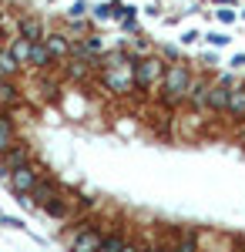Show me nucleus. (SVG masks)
<instances>
[{"instance_id": "f257e3e1", "label": "nucleus", "mask_w": 245, "mask_h": 252, "mask_svg": "<svg viewBox=\"0 0 245 252\" xmlns=\"http://www.w3.org/2000/svg\"><path fill=\"white\" fill-rule=\"evenodd\" d=\"M191 88V74L185 64H168L165 67V97L168 101H178V97H188Z\"/></svg>"}, {"instance_id": "f03ea898", "label": "nucleus", "mask_w": 245, "mask_h": 252, "mask_svg": "<svg viewBox=\"0 0 245 252\" xmlns=\"http://www.w3.org/2000/svg\"><path fill=\"white\" fill-rule=\"evenodd\" d=\"M158 81H165V67L158 58H141L134 64V84L138 88H154Z\"/></svg>"}, {"instance_id": "7ed1b4c3", "label": "nucleus", "mask_w": 245, "mask_h": 252, "mask_svg": "<svg viewBox=\"0 0 245 252\" xmlns=\"http://www.w3.org/2000/svg\"><path fill=\"white\" fill-rule=\"evenodd\" d=\"M37 185H40V175H37L34 165H20V168L10 172V189H14L17 195H31Z\"/></svg>"}, {"instance_id": "20e7f679", "label": "nucleus", "mask_w": 245, "mask_h": 252, "mask_svg": "<svg viewBox=\"0 0 245 252\" xmlns=\"http://www.w3.org/2000/svg\"><path fill=\"white\" fill-rule=\"evenodd\" d=\"M134 84V64H121V67H108V88L118 91V94H124L128 88Z\"/></svg>"}, {"instance_id": "39448f33", "label": "nucleus", "mask_w": 245, "mask_h": 252, "mask_svg": "<svg viewBox=\"0 0 245 252\" xmlns=\"http://www.w3.org/2000/svg\"><path fill=\"white\" fill-rule=\"evenodd\" d=\"M101 242H104V235L97 232V229H81L74 235V242H71V252H97Z\"/></svg>"}, {"instance_id": "423d86ee", "label": "nucleus", "mask_w": 245, "mask_h": 252, "mask_svg": "<svg viewBox=\"0 0 245 252\" xmlns=\"http://www.w3.org/2000/svg\"><path fill=\"white\" fill-rule=\"evenodd\" d=\"M228 97H232L228 84H212L208 88V111H228Z\"/></svg>"}, {"instance_id": "0eeeda50", "label": "nucleus", "mask_w": 245, "mask_h": 252, "mask_svg": "<svg viewBox=\"0 0 245 252\" xmlns=\"http://www.w3.org/2000/svg\"><path fill=\"white\" fill-rule=\"evenodd\" d=\"M20 37H27L31 44H40V40H44L40 20H37V17H24V20H20Z\"/></svg>"}, {"instance_id": "6e6552de", "label": "nucleus", "mask_w": 245, "mask_h": 252, "mask_svg": "<svg viewBox=\"0 0 245 252\" xmlns=\"http://www.w3.org/2000/svg\"><path fill=\"white\" fill-rule=\"evenodd\" d=\"M208 81H191V88H188V101L195 104V108H208Z\"/></svg>"}, {"instance_id": "1a4fd4ad", "label": "nucleus", "mask_w": 245, "mask_h": 252, "mask_svg": "<svg viewBox=\"0 0 245 252\" xmlns=\"http://www.w3.org/2000/svg\"><path fill=\"white\" fill-rule=\"evenodd\" d=\"M14 145H17V141H14V121L0 115V155H7Z\"/></svg>"}, {"instance_id": "9d476101", "label": "nucleus", "mask_w": 245, "mask_h": 252, "mask_svg": "<svg viewBox=\"0 0 245 252\" xmlns=\"http://www.w3.org/2000/svg\"><path fill=\"white\" fill-rule=\"evenodd\" d=\"M0 158H3L7 172H14V168H20V165H31V161H27V148H24V145H14L7 155H0Z\"/></svg>"}, {"instance_id": "9b49d317", "label": "nucleus", "mask_w": 245, "mask_h": 252, "mask_svg": "<svg viewBox=\"0 0 245 252\" xmlns=\"http://www.w3.org/2000/svg\"><path fill=\"white\" fill-rule=\"evenodd\" d=\"M228 115H232V118H245V84L232 88V97H228Z\"/></svg>"}, {"instance_id": "f8f14e48", "label": "nucleus", "mask_w": 245, "mask_h": 252, "mask_svg": "<svg viewBox=\"0 0 245 252\" xmlns=\"http://www.w3.org/2000/svg\"><path fill=\"white\" fill-rule=\"evenodd\" d=\"M31 51H34V44H31L27 37H17L14 44H10V54H14L17 64H27V61H31Z\"/></svg>"}, {"instance_id": "ddd939ff", "label": "nucleus", "mask_w": 245, "mask_h": 252, "mask_svg": "<svg viewBox=\"0 0 245 252\" xmlns=\"http://www.w3.org/2000/svg\"><path fill=\"white\" fill-rule=\"evenodd\" d=\"M31 198L37 202L40 209H47V205H51V202H54V198H57V192H54V185H47V182H40L37 189L31 192Z\"/></svg>"}, {"instance_id": "4468645a", "label": "nucleus", "mask_w": 245, "mask_h": 252, "mask_svg": "<svg viewBox=\"0 0 245 252\" xmlns=\"http://www.w3.org/2000/svg\"><path fill=\"white\" fill-rule=\"evenodd\" d=\"M51 58H54V54L47 51V44H44V40H40V44H34V51H31V64H34V67H47V64H51Z\"/></svg>"}, {"instance_id": "2eb2a0df", "label": "nucleus", "mask_w": 245, "mask_h": 252, "mask_svg": "<svg viewBox=\"0 0 245 252\" xmlns=\"http://www.w3.org/2000/svg\"><path fill=\"white\" fill-rule=\"evenodd\" d=\"M17 61H14V54L10 51H0V78H10V74H17Z\"/></svg>"}, {"instance_id": "dca6fc26", "label": "nucleus", "mask_w": 245, "mask_h": 252, "mask_svg": "<svg viewBox=\"0 0 245 252\" xmlns=\"http://www.w3.org/2000/svg\"><path fill=\"white\" fill-rule=\"evenodd\" d=\"M124 246H128V242H124V235L111 232V235H104V242H101V249H97V252H121Z\"/></svg>"}, {"instance_id": "f3484780", "label": "nucleus", "mask_w": 245, "mask_h": 252, "mask_svg": "<svg viewBox=\"0 0 245 252\" xmlns=\"http://www.w3.org/2000/svg\"><path fill=\"white\" fill-rule=\"evenodd\" d=\"M44 44H47V51H51V54H54V58H64V54H67V40L64 37H44Z\"/></svg>"}, {"instance_id": "a211bd4d", "label": "nucleus", "mask_w": 245, "mask_h": 252, "mask_svg": "<svg viewBox=\"0 0 245 252\" xmlns=\"http://www.w3.org/2000/svg\"><path fill=\"white\" fill-rule=\"evenodd\" d=\"M0 101H3V104H14V101H17V88H14L10 81H0Z\"/></svg>"}, {"instance_id": "6ab92c4d", "label": "nucleus", "mask_w": 245, "mask_h": 252, "mask_svg": "<svg viewBox=\"0 0 245 252\" xmlns=\"http://www.w3.org/2000/svg\"><path fill=\"white\" fill-rule=\"evenodd\" d=\"M208 40H212V44H218V47H222V44H228V34H215V31H212V34H208Z\"/></svg>"}, {"instance_id": "aec40b11", "label": "nucleus", "mask_w": 245, "mask_h": 252, "mask_svg": "<svg viewBox=\"0 0 245 252\" xmlns=\"http://www.w3.org/2000/svg\"><path fill=\"white\" fill-rule=\"evenodd\" d=\"M84 10H88V3L81 0V3H74V7H71V17H84Z\"/></svg>"}, {"instance_id": "412c9836", "label": "nucleus", "mask_w": 245, "mask_h": 252, "mask_svg": "<svg viewBox=\"0 0 245 252\" xmlns=\"http://www.w3.org/2000/svg\"><path fill=\"white\" fill-rule=\"evenodd\" d=\"M175 252H195V242H191V239H188V242H178V249H175Z\"/></svg>"}, {"instance_id": "4be33fe9", "label": "nucleus", "mask_w": 245, "mask_h": 252, "mask_svg": "<svg viewBox=\"0 0 245 252\" xmlns=\"http://www.w3.org/2000/svg\"><path fill=\"white\" fill-rule=\"evenodd\" d=\"M218 17L225 20V24H232V20H235V14H232V10H218Z\"/></svg>"}, {"instance_id": "5701e85b", "label": "nucleus", "mask_w": 245, "mask_h": 252, "mask_svg": "<svg viewBox=\"0 0 245 252\" xmlns=\"http://www.w3.org/2000/svg\"><path fill=\"white\" fill-rule=\"evenodd\" d=\"M121 252H138V246H124V249H121Z\"/></svg>"}, {"instance_id": "b1692460", "label": "nucleus", "mask_w": 245, "mask_h": 252, "mask_svg": "<svg viewBox=\"0 0 245 252\" xmlns=\"http://www.w3.org/2000/svg\"><path fill=\"white\" fill-rule=\"evenodd\" d=\"M138 252H154V249H138Z\"/></svg>"}, {"instance_id": "393cba45", "label": "nucleus", "mask_w": 245, "mask_h": 252, "mask_svg": "<svg viewBox=\"0 0 245 252\" xmlns=\"http://www.w3.org/2000/svg\"><path fill=\"white\" fill-rule=\"evenodd\" d=\"M165 252H175V249H165Z\"/></svg>"}]
</instances>
